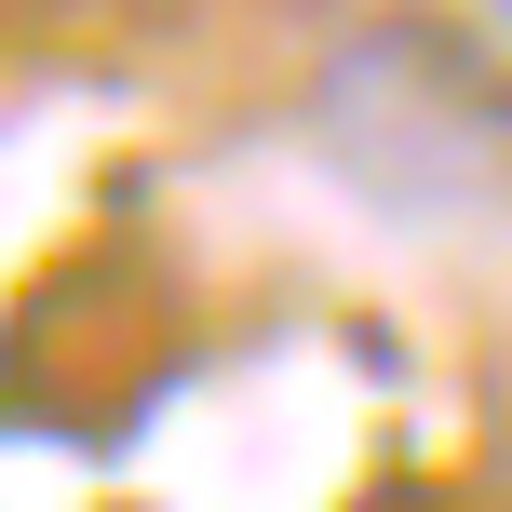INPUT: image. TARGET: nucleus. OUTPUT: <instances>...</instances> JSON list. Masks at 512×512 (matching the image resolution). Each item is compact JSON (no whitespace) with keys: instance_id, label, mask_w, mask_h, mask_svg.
Listing matches in <instances>:
<instances>
[{"instance_id":"obj_1","label":"nucleus","mask_w":512,"mask_h":512,"mask_svg":"<svg viewBox=\"0 0 512 512\" xmlns=\"http://www.w3.org/2000/svg\"><path fill=\"white\" fill-rule=\"evenodd\" d=\"M486 512H512V445H499V499H486Z\"/></svg>"},{"instance_id":"obj_2","label":"nucleus","mask_w":512,"mask_h":512,"mask_svg":"<svg viewBox=\"0 0 512 512\" xmlns=\"http://www.w3.org/2000/svg\"><path fill=\"white\" fill-rule=\"evenodd\" d=\"M486 14H499V27H512V0H486Z\"/></svg>"}]
</instances>
